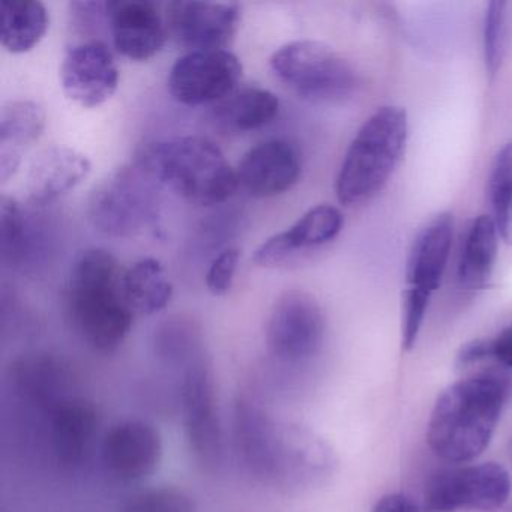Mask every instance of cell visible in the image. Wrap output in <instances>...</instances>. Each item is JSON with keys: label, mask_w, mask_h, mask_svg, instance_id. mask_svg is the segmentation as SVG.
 Segmentation results:
<instances>
[{"label": "cell", "mask_w": 512, "mask_h": 512, "mask_svg": "<svg viewBox=\"0 0 512 512\" xmlns=\"http://www.w3.org/2000/svg\"><path fill=\"white\" fill-rule=\"evenodd\" d=\"M233 439L248 472L283 496L325 485L337 469L334 449L316 431L278 418L248 395L233 404Z\"/></svg>", "instance_id": "1"}, {"label": "cell", "mask_w": 512, "mask_h": 512, "mask_svg": "<svg viewBox=\"0 0 512 512\" xmlns=\"http://www.w3.org/2000/svg\"><path fill=\"white\" fill-rule=\"evenodd\" d=\"M511 395L503 368H481L455 380L434 403L427 425L431 451L454 464L484 454Z\"/></svg>", "instance_id": "2"}, {"label": "cell", "mask_w": 512, "mask_h": 512, "mask_svg": "<svg viewBox=\"0 0 512 512\" xmlns=\"http://www.w3.org/2000/svg\"><path fill=\"white\" fill-rule=\"evenodd\" d=\"M122 277L112 253L89 248L77 254L65 284L68 320L83 343L103 355L122 346L136 317L125 302Z\"/></svg>", "instance_id": "3"}, {"label": "cell", "mask_w": 512, "mask_h": 512, "mask_svg": "<svg viewBox=\"0 0 512 512\" xmlns=\"http://www.w3.org/2000/svg\"><path fill=\"white\" fill-rule=\"evenodd\" d=\"M136 166L158 185L196 205L226 202L238 188V176L212 140L197 136L170 137L140 149Z\"/></svg>", "instance_id": "4"}, {"label": "cell", "mask_w": 512, "mask_h": 512, "mask_svg": "<svg viewBox=\"0 0 512 512\" xmlns=\"http://www.w3.org/2000/svg\"><path fill=\"white\" fill-rule=\"evenodd\" d=\"M407 136L409 119L401 107H380L364 122L335 182L341 205H359L383 190L403 158Z\"/></svg>", "instance_id": "5"}, {"label": "cell", "mask_w": 512, "mask_h": 512, "mask_svg": "<svg viewBox=\"0 0 512 512\" xmlns=\"http://www.w3.org/2000/svg\"><path fill=\"white\" fill-rule=\"evenodd\" d=\"M157 182L142 169L119 167L92 191L88 217L98 232L116 238H133L152 229L160 214Z\"/></svg>", "instance_id": "6"}, {"label": "cell", "mask_w": 512, "mask_h": 512, "mask_svg": "<svg viewBox=\"0 0 512 512\" xmlns=\"http://www.w3.org/2000/svg\"><path fill=\"white\" fill-rule=\"evenodd\" d=\"M275 76L311 103H338L352 95L356 74L332 47L319 41H293L272 55Z\"/></svg>", "instance_id": "7"}, {"label": "cell", "mask_w": 512, "mask_h": 512, "mask_svg": "<svg viewBox=\"0 0 512 512\" xmlns=\"http://www.w3.org/2000/svg\"><path fill=\"white\" fill-rule=\"evenodd\" d=\"M454 239V217L449 212L428 221L410 247L406 265L401 335L418 340L434 292L440 287Z\"/></svg>", "instance_id": "8"}, {"label": "cell", "mask_w": 512, "mask_h": 512, "mask_svg": "<svg viewBox=\"0 0 512 512\" xmlns=\"http://www.w3.org/2000/svg\"><path fill=\"white\" fill-rule=\"evenodd\" d=\"M182 422L190 451L199 466L215 472L223 463L224 430L217 382L208 356H200L182 370Z\"/></svg>", "instance_id": "9"}, {"label": "cell", "mask_w": 512, "mask_h": 512, "mask_svg": "<svg viewBox=\"0 0 512 512\" xmlns=\"http://www.w3.org/2000/svg\"><path fill=\"white\" fill-rule=\"evenodd\" d=\"M512 481L506 467L494 461L443 470L428 482L424 512H494L506 505Z\"/></svg>", "instance_id": "10"}, {"label": "cell", "mask_w": 512, "mask_h": 512, "mask_svg": "<svg viewBox=\"0 0 512 512\" xmlns=\"http://www.w3.org/2000/svg\"><path fill=\"white\" fill-rule=\"evenodd\" d=\"M325 332V314L317 299L304 290H287L269 313L266 349L283 364H307L322 352Z\"/></svg>", "instance_id": "11"}, {"label": "cell", "mask_w": 512, "mask_h": 512, "mask_svg": "<svg viewBox=\"0 0 512 512\" xmlns=\"http://www.w3.org/2000/svg\"><path fill=\"white\" fill-rule=\"evenodd\" d=\"M242 73L241 61L229 50L188 52L170 70L169 91L184 106L218 104L236 91Z\"/></svg>", "instance_id": "12"}, {"label": "cell", "mask_w": 512, "mask_h": 512, "mask_svg": "<svg viewBox=\"0 0 512 512\" xmlns=\"http://www.w3.org/2000/svg\"><path fill=\"white\" fill-rule=\"evenodd\" d=\"M167 34L190 52L224 50L238 32L241 7L235 2L176 0L166 7Z\"/></svg>", "instance_id": "13"}, {"label": "cell", "mask_w": 512, "mask_h": 512, "mask_svg": "<svg viewBox=\"0 0 512 512\" xmlns=\"http://www.w3.org/2000/svg\"><path fill=\"white\" fill-rule=\"evenodd\" d=\"M160 431L143 419H127L113 425L101 442L104 469L116 481L136 484L154 475L163 460Z\"/></svg>", "instance_id": "14"}, {"label": "cell", "mask_w": 512, "mask_h": 512, "mask_svg": "<svg viewBox=\"0 0 512 512\" xmlns=\"http://www.w3.org/2000/svg\"><path fill=\"white\" fill-rule=\"evenodd\" d=\"M61 83L68 100L83 109H95L118 91V65L106 44L86 41L71 47L65 55Z\"/></svg>", "instance_id": "15"}, {"label": "cell", "mask_w": 512, "mask_h": 512, "mask_svg": "<svg viewBox=\"0 0 512 512\" xmlns=\"http://www.w3.org/2000/svg\"><path fill=\"white\" fill-rule=\"evenodd\" d=\"M106 16L112 28L113 44L119 55L145 62L157 56L166 44V20L149 0L106 2Z\"/></svg>", "instance_id": "16"}, {"label": "cell", "mask_w": 512, "mask_h": 512, "mask_svg": "<svg viewBox=\"0 0 512 512\" xmlns=\"http://www.w3.org/2000/svg\"><path fill=\"white\" fill-rule=\"evenodd\" d=\"M298 149L286 140H266L251 148L239 163V185L256 199H269L289 191L301 176Z\"/></svg>", "instance_id": "17"}, {"label": "cell", "mask_w": 512, "mask_h": 512, "mask_svg": "<svg viewBox=\"0 0 512 512\" xmlns=\"http://www.w3.org/2000/svg\"><path fill=\"white\" fill-rule=\"evenodd\" d=\"M343 226L344 218L340 209L331 205L314 206L290 229L266 239L254 251L253 262L259 268H280L296 251L322 247L334 241Z\"/></svg>", "instance_id": "18"}, {"label": "cell", "mask_w": 512, "mask_h": 512, "mask_svg": "<svg viewBox=\"0 0 512 512\" xmlns=\"http://www.w3.org/2000/svg\"><path fill=\"white\" fill-rule=\"evenodd\" d=\"M46 413L53 452L59 463L68 469L82 466L88 460L100 427L97 406L86 398L70 395Z\"/></svg>", "instance_id": "19"}, {"label": "cell", "mask_w": 512, "mask_h": 512, "mask_svg": "<svg viewBox=\"0 0 512 512\" xmlns=\"http://www.w3.org/2000/svg\"><path fill=\"white\" fill-rule=\"evenodd\" d=\"M92 164L76 149L52 146L37 155L26 176L28 202L47 206L79 187L91 175Z\"/></svg>", "instance_id": "20"}, {"label": "cell", "mask_w": 512, "mask_h": 512, "mask_svg": "<svg viewBox=\"0 0 512 512\" xmlns=\"http://www.w3.org/2000/svg\"><path fill=\"white\" fill-rule=\"evenodd\" d=\"M46 113L31 100H14L0 112V179L13 178L23 155L43 136Z\"/></svg>", "instance_id": "21"}, {"label": "cell", "mask_w": 512, "mask_h": 512, "mask_svg": "<svg viewBox=\"0 0 512 512\" xmlns=\"http://www.w3.org/2000/svg\"><path fill=\"white\" fill-rule=\"evenodd\" d=\"M280 112V100L271 91L245 88L235 91L214 107L212 121L226 134H244L259 130L274 121Z\"/></svg>", "instance_id": "22"}, {"label": "cell", "mask_w": 512, "mask_h": 512, "mask_svg": "<svg viewBox=\"0 0 512 512\" xmlns=\"http://www.w3.org/2000/svg\"><path fill=\"white\" fill-rule=\"evenodd\" d=\"M67 368L49 353L22 356L13 365V379L26 400L37 404L44 412L52 409L65 394Z\"/></svg>", "instance_id": "23"}, {"label": "cell", "mask_w": 512, "mask_h": 512, "mask_svg": "<svg viewBox=\"0 0 512 512\" xmlns=\"http://www.w3.org/2000/svg\"><path fill=\"white\" fill-rule=\"evenodd\" d=\"M499 238V230L488 215H479L467 226L457 266L461 286L481 289L490 280L496 265Z\"/></svg>", "instance_id": "24"}, {"label": "cell", "mask_w": 512, "mask_h": 512, "mask_svg": "<svg viewBox=\"0 0 512 512\" xmlns=\"http://www.w3.org/2000/svg\"><path fill=\"white\" fill-rule=\"evenodd\" d=\"M122 292L134 316H152L172 301L173 284L160 260L146 257L125 269Z\"/></svg>", "instance_id": "25"}, {"label": "cell", "mask_w": 512, "mask_h": 512, "mask_svg": "<svg viewBox=\"0 0 512 512\" xmlns=\"http://www.w3.org/2000/svg\"><path fill=\"white\" fill-rule=\"evenodd\" d=\"M49 29L46 5L38 0L0 2V43L7 52L23 55L40 44Z\"/></svg>", "instance_id": "26"}, {"label": "cell", "mask_w": 512, "mask_h": 512, "mask_svg": "<svg viewBox=\"0 0 512 512\" xmlns=\"http://www.w3.org/2000/svg\"><path fill=\"white\" fill-rule=\"evenodd\" d=\"M493 221L500 238L512 245V142L506 143L494 158L488 178Z\"/></svg>", "instance_id": "27"}, {"label": "cell", "mask_w": 512, "mask_h": 512, "mask_svg": "<svg viewBox=\"0 0 512 512\" xmlns=\"http://www.w3.org/2000/svg\"><path fill=\"white\" fill-rule=\"evenodd\" d=\"M34 227L29 223L22 206L13 197L0 199V250L4 262L19 265L31 253Z\"/></svg>", "instance_id": "28"}, {"label": "cell", "mask_w": 512, "mask_h": 512, "mask_svg": "<svg viewBox=\"0 0 512 512\" xmlns=\"http://www.w3.org/2000/svg\"><path fill=\"white\" fill-rule=\"evenodd\" d=\"M508 2L496 0L488 4L484 19V59L488 76L494 77L502 67L508 46Z\"/></svg>", "instance_id": "29"}, {"label": "cell", "mask_w": 512, "mask_h": 512, "mask_svg": "<svg viewBox=\"0 0 512 512\" xmlns=\"http://www.w3.org/2000/svg\"><path fill=\"white\" fill-rule=\"evenodd\" d=\"M122 512H197V503L182 488L163 485L134 494Z\"/></svg>", "instance_id": "30"}, {"label": "cell", "mask_w": 512, "mask_h": 512, "mask_svg": "<svg viewBox=\"0 0 512 512\" xmlns=\"http://www.w3.org/2000/svg\"><path fill=\"white\" fill-rule=\"evenodd\" d=\"M163 331L155 341V353L163 364L185 370L205 355L196 332L178 328H166Z\"/></svg>", "instance_id": "31"}, {"label": "cell", "mask_w": 512, "mask_h": 512, "mask_svg": "<svg viewBox=\"0 0 512 512\" xmlns=\"http://www.w3.org/2000/svg\"><path fill=\"white\" fill-rule=\"evenodd\" d=\"M239 259H241V251L238 248H227L212 260L206 274V287L212 295L224 296L230 292Z\"/></svg>", "instance_id": "32"}, {"label": "cell", "mask_w": 512, "mask_h": 512, "mask_svg": "<svg viewBox=\"0 0 512 512\" xmlns=\"http://www.w3.org/2000/svg\"><path fill=\"white\" fill-rule=\"evenodd\" d=\"M488 361H493L491 340L478 338V340L469 341L460 347L457 358H455V365L460 370H472L473 367H478Z\"/></svg>", "instance_id": "33"}, {"label": "cell", "mask_w": 512, "mask_h": 512, "mask_svg": "<svg viewBox=\"0 0 512 512\" xmlns=\"http://www.w3.org/2000/svg\"><path fill=\"white\" fill-rule=\"evenodd\" d=\"M371 512H424V509L407 494L389 493L374 503Z\"/></svg>", "instance_id": "34"}, {"label": "cell", "mask_w": 512, "mask_h": 512, "mask_svg": "<svg viewBox=\"0 0 512 512\" xmlns=\"http://www.w3.org/2000/svg\"><path fill=\"white\" fill-rule=\"evenodd\" d=\"M491 355L500 368L512 370V323L491 340Z\"/></svg>", "instance_id": "35"}]
</instances>
